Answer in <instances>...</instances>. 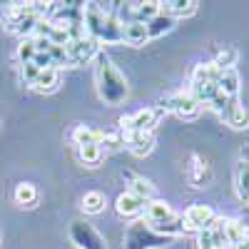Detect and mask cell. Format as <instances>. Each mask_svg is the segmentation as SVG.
I'll return each mask as SVG.
<instances>
[{
	"label": "cell",
	"instance_id": "cell-1",
	"mask_svg": "<svg viewBox=\"0 0 249 249\" xmlns=\"http://www.w3.org/2000/svg\"><path fill=\"white\" fill-rule=\"evenodd\" d=\"M97 65H95V88L97 95L105 105H122L130 95V85L124 75L117 70V65L112 62V57H107L105 53L97 55Z\"/></svg>",
	"mask_w": 249,
	"mask_h": 249
},
{
	"label": "cell",
	"instance_id": "cell-2",
	"mask_svg": "<svg viewBox=\"0 0 249 249\" xmlns=\"http://www.w3.org/2000/svg\"><path fill=\"white\" fill-rule=\"evenodd\" d=\"M172 242L175 239L157 234L144 219L130 222L127 232H124V249H164V247H170Z\"/></svg>",
	"mask_w": 249,
	"mask_h": 249
},
{
	"label": "cell",
	"instance_id": "cell-3",
	"mask_svg": "<svg viewBox=\"0 0 249 249\" xmlns=\"http://www.w3.org/2000/svg\"><path fill=\"white\" fill-rule=\"evenodd\" d=\"M164 117V110L157 105V107H144V110H137L132 115H122L117 120V130L122 135H132V132H152L157 127V122Z\"/></svg>",
	"mask_w": 249,
	"mask_h": 249
},
{
	"label": "cell",
	"instance_id": "cell-4",
	"mask_svg": "<svg viewBox=\"0 0 249 249\" xmlns=\"http://www.w3.org/2000/svg\"><path fill=\"white\" fill-rule=\"evenodd\" d=\"M160 107L164 112L177 115L179 120H187V122H192V120H197L202 115V105L190 92H175L170 97H164V100H160Z\"/></svg>",
	"mask_w": 249,
	"mask_h": 249
},
{
	"label": "cell",
	"instance_id": "cell-5",
	"mask_svg": "<svg viewBox=\"0 0 249 249\" xmlns=\"http://www.w3.org/2000/svg\"><path fill=\"white\" fill-rule=\"evenodd\" d=\"M68 234H70V242L77 249H107L105 237L85 219H72L70 227H68Z\"/></svg>",
	"mask_w": 249,
	"mask_h": 249
},
{
	"label": "cell",
	"instance_id": "cell-6",
	"mask_svg": "<svg viewBox=\"0 0 249 249\" xmlns=\"http://www.w3.org/2000/svg\"><path fill=\"white\" fill-rule=\"evenodd\" d=\"M217 210L212 204H190L184 210L182 219H184V227L187 232H202V230H210L217 219Z\"/></svg>",
	"mask_w": 249,
	"mask_h": 249
},
{
	"label": "cell",
	"instance_id": "cell-7",
	"mask_svg": "<svg viewBox=\"0 0 249 249\" xmlns=\"http://www.w3.org/2000/svg\"><path fill=\"white\" fill-rule=\"evenodd\" d=\"M102 45L97 43L95 37L85 35L82 40H75V43H68V55H70V65L77 68V65H88V62L97 60V55L102 53L100 50Z\"/></svg>",
	"mask_w": 249,
	"mask_h": 249
},
{
	"label": "cell",
	"instance_id": "cell-8",
	"mask_svg": "<svg viewBox=\"0 0 249 249\" xmlns=\"http://www.w3.org/2000/svg\"><path fill=\"white\" fill-rule=\"evenodd\" d=\"M144 199H140L137 195H132V192H122V195H117V199H115V212L122 217V219H130V222H137L142 214H144Z\"/></svg>",
	"mask_w": 249,
	"mask_h": 249
},
{
	"label": "cell",
	"instance_id": "cell-9",
	"mask_svg": "<svg viewBox=\"0 0 249 249\" xmlns=\"http://www.w3.org/2000/svg\"><path fill=\"white\" fill-rule=\"evenodd\" d=\"M187 179H190L192 187L202 190V187H210L212 182V167L207 164V160L202 155H192L190 164H187Z\"/></svg>",
	"mask_w": 249,
	"mask_h": 249
},
{
	"label": "cell",
	"instance_id": "cell-10",
	"mask_svg": "<svg viewBox=\"0 0 249 249\" xmlns=\"http://www.w3.org/2000/svg\"><path fill=\"white\" fill-rule=\"evenodd\" d=\"M124 144L135 157H147L155 150V135L152 132H132L124 135Z\"/></svg>",
	"mask_w": 249,
	"mask_h": 249
},
{
	"label": "cell",
	"instance_id": "cell-11",
	"mask_svg": "<svg viewBox=\"0 0 249 249\" xmlns=\"http://www.w3.org/2000/svg\"><path fill=\"white\" fill-rule=\"evenodd\" d=\"M60 82H62L60 70L50 68V70H40L37 80L33 82L30 88H33V92H37V95H50V92H57V90H60Z\"/></svg>",
	"mask_w": 249,
	"mask_h": 249
},
{
	"label": "cell",
	"instance_id": "cell-12",
	"mask_svg": "<svg viewBox=\"0 0 249 249\" xmlns=\"http://www.w3.org/2000/svg\"><path fill=\"white\" fill-rule=\"evenodd\" d=\"M122 177L127 179V192L137 195V197L144 199V202L155 199V187H152L150 179H144V177H140V175H135V172H130V170H124Z\"/></svg>",
	"mask_w": 249,
	"mask_h": 249
},
{
	"label": "cell",
	"instance_id": "cell-13",
	"mask_svg": "<svg viewBox=\"0 0 249 249\" xmlns=\"http://www.w3.org/2000/svg\"><path fill=\"white\" fill-rule=\"evenodd\" d=\"M170 217H175V212H172V207L164 199H150L147 204H144V222H147V224L167 222Z\"/></svg>",
	"mask_w": 249,
	"mask_h": 249
},
{
	"label": "cell",
	"instance_id": "cell-14",
	"mask_svg": "<svg viewBox=\"0 0 249 249\" xmlns=\"http://www.w3.org/2000/svg\"><path fill=\"white\" fill-rule=\"evenodd\" d=\"M197 10H199L197 0H167V3H162V13H167V15L175 18V20L192 18Z\"/></svg>",
	"mask_w": 249,
	"mask_h": 249
},
{
	"label": "cell",
	"instance_id": "cell-15",
	"mask_svg": "<svg viewBox=\"0 0 249 249\" xmlns=\"http://www.w3.org/2000/svg\"><path fill=\"white\" fill-rule=\"evenodd\" d=\"M234 192L242 204H249V160H239L234 170Z\"/></svg>",
	"mask_w": 249,
	"mask_h": 249
},
{
	"label": "cell",
	"instance_id": "cell-16",
	"mask_svg": "<svg viewBox=\"0 0 249 249\" xmlns=\"http://www.w3.org/2000/svg\"><path fill=\"white\" fill-rule=\"evenodd\" d=\"M239 90H242V77L237 72V68L232 70H222V77H219V92L230 100H239Z\"/></svg>",
	"mask_w": 249,
	"mask_h": 249
},
{
	"label": "cell",
	"instance_id": "cell-17",
	"mask_svg": "<svg viewBox=\"0 0 249 249\" xmlns=\"http://www.w3.org/2000/svg\"><path fill=\"white\" fill-rule=\"evenodd\" d=\"M102 137H105V132L90 127V124H77V127H72V132H70V140L77 144V147H85V144H102Z\"/></svg>",
	"mask_w": 249,
	"mask_h": 249
},
{
	"label": "cell",
	"instance_id": "cell-18",
	"mask_svg": "<svg viewBox=\"0 0 249 249\" xmlns=\"http://www.w3.org/2000/svg\"><path fill=\"white\" fill-rule=\"evenodd\" d=\"M222 120L230 124V127H234V130H247V127H249V107L242 105L239 100H234Z\"/></svg>",
	"mask_w": 249,
	"mask_h": 249
},
{
	"label": "cell",
	"instance_id": "cell-19",
	"mask_svg": "<svg viewBox=\"0 0 249 249\" xmlns=\"http://www.w3.org/2000/svg\"><path fill=\"white\" fill-rule=\"evenodd\" d=\"M122 43H127L132 48H142L150 43V35H147V25L144 23H130L122 28Z\"/></svg>",
	"mask_w": 249,
	"mask_h": 249
},
{
	"label": "cell",
	"instance_id": "cell-20",
	"mask_svg": "<svg viewBox=\"0 0 249 249\" xmlns=\"http://www.w3.org/2000/svg\"><path fill=\"white\" fill-rule=\"evenodd\" d=\"M219 77H222V70L210 60V62H197L192 68L190 82H214V85H219Z\"/></svg>",
	"mask_w": 249,
	"mask_h": 249
},
{
	"label": "cell",
	"instance_id": "cell-21",
	"mask_svg": "<svg viewBox=\"0 0 249 249\" xmlns=\"http://www.w3.org/2000/svg\"><path fill=\"white\" fill-rule=\"evenodd\" d=\"M37 23H40V18H37L35 13H28V15H23V18L13 20V23H8V30L15 33L20 40H25V37H33V35H35Z\"/></svg>",
	"mask_w": 249,
	"mask_h": 249
},
{
	"label": "cell",
	"instance_id": "cell-22",
	"mask_svg": "<svg viewBox=\"0 0 249 249\" xmlns=\"http://www.w3.org/2000/svg\"><path fill=\"white\" fill-rule=\"evenodd\" d=\"M175 25H177V20H175V18H170L167 13H160L155 20H150V23H147V35H150V40L164 37L167 33L175 30Z\"/></svg>",
	"mask_w": 249,
	"mask_h": 249
},
{
	"label": "cell",
	"instance_id": "cell-23",
	"mask_svg": "<svg viewBox=\"0 0 249 249\" xmlns=\"http://www.w3.org/2000/svg\"><path fill=\"white\" fill-rule=\"evenodd\" d=\"M150 227H152V230H155L157 234H162V237H170V239H177V237L187 234V227H184V219H182L179 214L170 217L167 222H160V224H150Z\"/></svg>",
	"mask_w": 249,
	"mask_h": 249
},
{
	"label": "cell",
	"instance_id": "cell-24",
	"mask_svg": "<svg viewBox=\"0 0 249 249\" xmlns=\"http://www.w3.org/2000/svg\"><path fill=\"white\" fill-rule=\"evenodd\" d=\"M237 60H239V50L232 48V45L217 48V50H214V57H212V62H214L219 70H232V68L237 65Z\"/></svg>",
	"mask_w": 249,
	"mask_h": 249
},
{
	"label": "cell",
	"instance_id": "cell-25",
	"mask_svg": "<svg viewBox=\"0 0 249 249\" xmlns=\"http://www.w3.org/2000/svg\"><path fill=\"white\" fill-rule=\"evenodd\" d=\"M97 43H100V45H120V43H122V25L117 23L115 13L107 18L105 30H102V35H100Z\"/></svg>",
	"mask_w": 249,
	"mask_h": 249
},
{
	"label": "cell",
	"instance_id": "cell-26",
	"mask_svg": "<svg viewBox=\"0 0 249 249\" xmlns=\"http://www.w3.org/2000/svg\"><path fill=\"white\" fill-rule=\"evenodd\" d=\"M160 13H162V3H157V0L135 3V23H144V25H147L150 20H155Z\"/></svg>",
	"mask_w": 249,
	"mask_h": 249
},
{
	"label": "cell",
	"instance_id": "cell-27",
	"mask_svg": "<svg viewBox=\"0 0 249 249\" xmlns=\"http://www.w3.org/2000/svg\"><path fill=\"white\" fill-rule=\"evenodd\" d=\"M13 199H15V204H20V207H33V204L37 202V190H35V184H30V182L15 184Z\"/></svg>",
	"mask_w": 249,
	"mask_h": 249
},
{
	"label": "cell",
	"instance_id": "cell-28",
	"mask_svg": "<svg viewBox=\"0 0 249 249\" xmlns=\"http://www.w3.org/2000/svg\"><path fill=\"white\" fill-rule=\"evenodd\" d=\"M80 207L85 214H100L105 212V195L102 192H85L80 199Z\"/></svg>",
	"mask_w": 249,
	"mask_h": 249
},
{
	"label": "cell",
	"instance_id": "cell-29",
	"mask_svg": "<svg viewBox=\"0 0 249 249\" xmlns=\"http://www.w3.org/2000/svg\"><path fill=\"white\" fill-rule=\"evenodd\" d=\"M224 234H227V242H230V247H237L239 242L247 239V230L242 227L239 219H227V217H224Z\"/></svg>",
	"mask_w": 249,
	"mask_h": 249
},
{
	"label": "cell",
	"instance_id": "cell-30",
	"mask_svg": "<svg viewBox=\"0 0 249 249\" xmlns=\"http://www.w3.org/2000/svg\"><path fill=\"white\" fill-rule=\"evenodd\" d=\"M80 150V160L88 164V167H97V164L102 162V147L100 144H85V147H77Z\"/></svg>",
	"mask_w": 249,
	"mask_h": 249
},
{
	"label": "cell",
	"instance_id": "cell-31",
	"mask_svg": "<svg viewBox=\"0 0 249 249\" xmlns=\"http://www.w3.org/2000/svg\"><path fill=\"white\" fill-rule=\"evenodd\" d=\"M37 55L35 50V43H33V37H25V40H20L18 43V50H15V57H18V65H25V62H33V57Z\"/></svg>",
	"mask_w": 249,
	"mask_h": 249
},
{
	"label": "cell",
	"instance_id": "cell-32",
	"mask_svg": "<svg viewBox=\"0 0 249 249\" xmlns=\"http://www.w3.org/2000/svg\"><path fill=\"white\" fill-rule=\"evenodd\" d=\"M212 232V242H214V249H227L230 242H227V234H224V217H217L214 224L210 227Z\"/></svg>",
	"mask_w": 249,
	"mask_h": 249
},
{
	"label": "cell",
	"instance_id": "cell-33",
	"mask_svg": "<svg viewBox=\"0 0 249 249\" xmlns=\"http://www.w3.org/2000/svg\"><path fill=\"white\" fill-rule=\"evenodd\" d=\"M40 75V68L35 65V62H25V65H18V77H20V85H33V82L37 80Z\"/></svg>",
	"mask_w": 249,
	"mask_h": 249
},
{
	"label": "cell",
	"instance_id": "cell-34",
	"mask_svg": "<svg viewBox=\"0 0 249 249\" xmlns=\"http://www.w3.org/2000/svg\"><path fill=\"white\" fill-rule=\"evenodd\" d=\"M50 57L55 62V68H72L70 65V55H68V45H53L50 48Z\"/></svg>",
	"mask_w": 249,
	"mask_h": 249
},
{
	"label": "cell",
	"instance_id": "cell-35",
	"mask_svg": "<svg viewBox=\"0 0 249 249\" xmlns=\"http://www.w3.org/2000/svg\"><path fill=\"white\" fill-rule=\"evenodd\" d=\"M195 249H214V242H212V232H210V230L197 232V237H195Z\"/></svg>",
	"mask_w": 249,
	"mask_h": 249
},
{
	"label": "cell",
	"instance_id": "cell-36",
	"mask_svg": "<svg viewBox=\"0 0 249 249\" xmlns=\"http://www.w3.org/2000/svg\"><path fill=\"white\" fill-rule=\"evenodd\" d=\"M33 62H35L40 70H50V68H55V62H53L50 53H37V55L33 57ZM55 70H57V68H55Z\"/></svg>",
	"mask_w": 249,
	"mask_h": 249
},
{
	"label": "cell",
	"instance_id": "cell-37",
	"mask_svg": "<svg viewBox=\"0 0 249 249\" xmlns=\"http://www.w3.org/2000/svg\"><path fill=\"white\" fill-rule=\"evenodd\" d=\"M237 219L242 222V227L247 230V237H249V204H242V212H239Z\"/></svg>",
	"mask_w": 249,
	"mask_h": 249
}]
</instances>
